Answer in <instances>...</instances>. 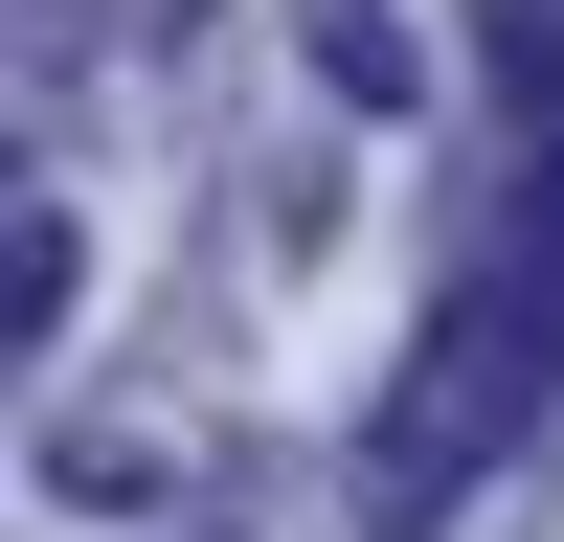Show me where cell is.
Returning <instances> with one entry per match:
<instances>
[{
  "label": "cell",
  "instance_id": "cell-2",
  "mask_svg": "<svg viewBox=\"0 0 564 542\" xmlns=\"http://www.w3.org/2000/svg\"><path fill=\"white\" fill-rule=\"evenodd\" d=\"M45 316H68V226H45V204H0V384L45 361Z\"/></svg>",
  "mask_w": 564,
  "mask_h": 542
},
{
  "label": "cell",
  "instance_id": "cell-1",
  "mask_svg": "<svg viewBox=\"0 0 564 542\" xmlns=\"http://www.w3.org/2000/svg\"><path fill=\"white\" fill-rule=\"evenodd\" d=\"M542 384H564V339L497 271H452V316H430V361L384 384V520H452V475H497V452L542 430Z\"/></svg>",
  "mask_w": 564,
  "mask_h": 542
}]
</instances>
